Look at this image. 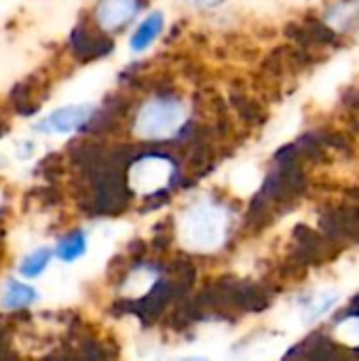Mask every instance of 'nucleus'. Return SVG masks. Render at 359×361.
Here are the masks:
<instances>
[{
	"label": "nucleus",
	"instance_id": "nucleus-1",
	"mask_svg": "<svg viewBox=\"0 0 359 361\" xmlns=\"http://www.w3.org/2000/svg\"><path fill=\"white\" fill-rule=\"evenodd\" d=\"M190 108L184 97L176 93H152L140 102L133 118L131 131L133 137L148 144H165L176 140L188 125Z\"/></svg>",
	"mask_w": 359,
	"mask_h": 361
},
{
	"label": "nucleus",
	"instance_id": "nucleus-5",
	"mask_svg": "<svg viewBox=\"0 0 359 361\" xmlns=\"http://www.w3.org/2000/svg\"><path fill=\"white\" fill-rule=\"evenodd\" d=\"M142 4L144 0H97L93 8V21L104 34L114 36L135 21Z\"/></svg>",
	"mask_w": 359,
	"mask_h": 361
},
{
	"label": "nucleus",
	"instance_id": "nucleus-3",
	"mask_svg": "<svg viewBox=\"0 0 359 361\" xmlns=\"http://www.w3.org/2000/svg\"><path fill=\"white\" fill-rule=\"evenodd\" d=\"M229 231V212L216 201H201L186 214V233L199 245H216Z\"/></svg>",
	"mask_w": 359,
	"mask_h": 361
},
{
	"label": "nucleus",
	"instance_id": "nucleus-2",
	"mask_svg": "<svg viewBox=\"0 0 359 361\" xmlns=\"http://www.w3.org/2000/svg\"><path fill=\"white\" fill-rule=\"evenodd\" d=\"M178 178V167L171 157L148 152L133 161L129 167V186L142 195H161Z\"/></svg>",
	"mask_w": 359,
	"mask_h": 361
},
{
	"label": "nucleus",
	"instance_id": "nucleus-10",
	"mask_svg": "<svg viewBox=\"0 0 359 361\" xmlns=\"http://www.w3.org/2000/svg\"><path fill=\"white\" fill-rule=\"evenodd\" d=\"M87 252V237L83 231H72L68 233L63 239H59V243L55 245V256L63 262H74L76 258H80Z\"/></svg>",
	"mask_w": 359,
	"mask_h": 361
},
{
	"label": "nucleus",
	"instance_id": "nucleus-11",
	"mask_svg": "<svg viewBox=\"0 0 359 361\" xmlns=\"http://www.w3.org/2000/svg\"><path fill=\"white\" fill-rule=\"evenodd\" d=\"M53 258V250L49 247H38L36 252H32L30 256L23 258V262L19 264V273L23 277H38L51 262Z\"/></svg>",
	"mask_w": 359,
	"mask_h": 361
},
{
	"label": "nucleus",
	"instance_id": "nucleus-6",
	"mask_svg": "<svg viewBox=\"0 0 359 361\" xmlns=\"http://www.w3.org/2000/svg\"><path fill=\"white\" fill-rule=\"evenodd\" d=\"M163 27H165V13L163 11H152L148 13L131 32L129 36V49L133 53H144L148 51L157 40L159 36L163 34Z\"/></svg>",
	"mask_w": 359,
	"mask_h": 361
},
{
	"label": "nucleus",
	"instance_id": "nucleus-4",
	"mask_svg": "<svg viewBox=\"0 0 359 361\" xmlns=\"http://www.w3.org/2000/svg\"><path fill=\"white\" fill-rule=\"evenodd\" d=\"M95 114V106L93 104H68V106H59L53 112H49L44 118H40L34 125V131L44 133V135H70L76 133L78 129H83Z\"/></svg>",
	"mask_w": 359,
	"mask_h": 361
},
{
	"label": "nucleus",
	"instance_id": "nucleus-9",
	"mask_svg": "<svg viewBox=\"0 0 359 361\" xmlns=\"http://www.w3.org/2000/svg\"><path fill=\"white\" fill-rule=\"evenodd\" d=\"M36 300V290L21 283V281H15V279H8L6 281V288H4V294H2V309H25L30 307L32 302Z\"/></svg>",
	"mask_w": 359,
	"mask_h": 361
},
{
	"label": "nucleus",
	"instance_id": "nucleus-13",
	"mask_svg": "<svg viewBox=\"0 0 359 361\" xmlns=\"http://www.w3.org/2000/svg\"><path fill=\"white\" fill-rule=\"evenodd\" d=\"M176 361H207V360H201V357H186V360H176Z\"/></svg>",
	"mask_w": 359,
	"mask_h": 361
},
{
	"label": "nucleus",
	"instance_id": "nucleus-8",
	"mask_svg": "<svg viewBox=\"0 0 359 361\" xmlns=\"http://www.w3.org/2000/svg\"><path fill=\"white\" fill-rule=\"evenodd\" d=\"M326 23L330 30L347 32L359 23V0H336L326 11Z\"/></svg>",
	"mask_w": 359,
	"mask_h": 361
},
{
	"label": "nucleus",
	"instance_id": "nucleus-12",
	"mask_svg": "<svg viewBox=\"0 0 359 361\" xmlns=\"http://www.w3.org/2000/svg\"><path fill=\"white\" fill-rule=\"evenodd\" d=\"M188 6H193V8H201V11H205V8H214V6H218L222 0H184Z\"/></svg>",
	"mask_w": 359,
	"mask_h": 361
},
{
	"label": "nucleus",
	"instance_id": "nucleus-7",
	"mask_svg": "<svg viewBox=\"0 0 359 361\" xmlns=\"http://www.w3.org/2000/svg\"><path fill=\"white\" fill-rule=\"evenodd\" d=\"M341 294L336 290H320L313 292L311 296H307L300 305V315L305 324H315L322 317H326L330 311H334V307L339 305Z\"/></svg>",
	"mask_w": 359,
	"mask_h": 361
}]
</instances>
